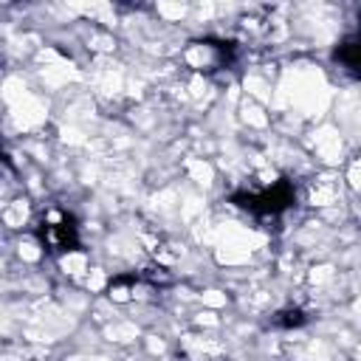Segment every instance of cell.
I'll list each match as a JSON object with an SVG mask.
<instances>
[{"mask_svg":"<svg viewBox=\"0 0 361 361\" xmlns=\"http://www.w3.org/2000/svg\"><path fill=\"white\" fill-rule=\"evenodd\" d=\"M240 209H248V212H254V214H262V217H268V214H279V212H285L290 203H293V186L288 183V180H276L271 189H262V192H251V195H234L231 197Z\"/></svg>","mask_w":361,"mask_h":361,"instance_id":"1","label":"cell"},{"mask_svg":"<svg viewBox=\"0 0 361 361\" xmlns=\"http://www.w3.org/2000/svg\"><path fill=\"white\" fill-rule=\"evenodd\" d=\"M39 237L42 243L51 248V251H73L76 248V226L71 217H59V220H48L42 223L39 228Z\"/></svg>","mask_w":361,"mask_h":361,"instance_id":"2","label":"cell"},{"mask_svg":"<svg viewBox=\"0 0 361 361\" xmlns=\"http://www.w3.org/2000/svg\"><path fill=\"white\" fill-rule=\"evenodd\" d=\"M336 59H338L347 71H353V73L361 76V34L344 39V42L336 48Z\"/></svg>","mask_w":361,"mask_h":361,"instance_id":"3","label":"cell"}]
</instances>
